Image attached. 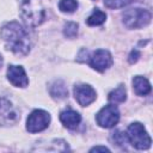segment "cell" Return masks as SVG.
Instances as JSON below:
<instances>
[{
    "label": "cell",
    "instance_id": "2",
    "mask_svg": "<svg viewBox=\"0 0 153 153\" xmlns=\"http://www.w3.org/2000/svg\"><path fill=\"white\" fill-rule=\"evenodd\" d=\"M47 0H23L20 4V14L29 26H38L47 18Z\"/></svg>",
    "mask_w": 153,
    "mask_h": 153
},
{
    "label": "cell",
    "instance_id": "16",
    "mask_svg": "<svg viewBox=\"0 0 153 153\" xmlns=\"http://www.w3.org/2000/svg\"><path fill=\"white\" fill-rule=\"evenodd\" d=\"M78 7V1L76 0H61L59 2V8L62 12H74Z\"/></svg>",
    "mask_w": 153,
    "mask_h": 153
},
{
    "label": "cell",
    "instance_id": "11",
    "mask_svg": "<svg viewBox=\"0 0 153 153\" xmlns=\"http://www.w3.org/2000/svg\"><path fill=\"white\" fill-rule=\"evenodd\" d=\"M60 121L62 122V124H63L65 127H67V128H69V129H74V128H76V126L80 123L81 116H80L76 111H74V110H72V109H68V110H65V111L61 112V115H60Z\"/></svg>",
    "mask_w": 153,
    "mask_h": 153
},
{
    "label": "cell",
    "instance_id": "7",
    "mask_svg": "<svg viewBox=\"0 0 153 153\" xmlns=\"http://www.w3.org/2000/svg\"><path fill=\"white\" fill-rule=\"evenodd\" d=\"M19 120V114L6 98H0V126H12Z\"/></svg>",
    "mask_w": 153,
    "mask_h": 153
},
{
    "label": "cell",
    "instance_id": "9",
    "mask_svg": "<svg viewBox=\"0 0 153 153\" xmlns=\"http://www.w3.org/2000/svg\"><path fill=\"white\" fill-rule=\"evenodd\" d=\"M73 92H74V97H75L76 102L81 106L90 105L96 99V91L90 85H86V84L75 85Z\"/></svg>",
    "mask_w": 153,
    "mask_h": 153
},
{
    "label": "cell",
    "instance_id": "21",
    "mask_svg": "<svg viewBox=\"0 0 153 153\" xmlns=\"http://www.w3.org/2000/svg\"><path fill=\"white\" fill-rule=\"evenodd\" d=\"M99 151L100 152H110V149L104 147V146H96V147L91 148V152H99Z\"/></svg>",
    "mask_w": 153,
    "mask_h": 153
},
{
    "label": "cell",
    "instance_id": "12",
    "mask_svg": "<svg viewBox=\"0 0 153 153\" xmlns=\"http://www.w3.org/2000/svg\"><path fill=\"white\" fill-rule=\"evenodd\" d=\"M133 87L136 94L139 96H146L151 92V84L149 81L141 75H136L133 79Z\"/></svg>",
    "mask_w": 153,
    "mask_h": 153
},
{
    "label": "cell",
    "instance_id": "10",
    "mask_svg": "<svg viewBox=\"0 0 153 153\" xmlns=\"http://www.w3.org/2000/svg\"><path fill=\"white\" fill-rule=\"evenodd\" d=\"M7 78H8L10 82L17 87H25L29 84V79L26 76V73H25L24 68L20 66H14V65L8 66Z\"/></svg>",
    "mask_w": 153,
    "mask_h": 153
},
{
    "label": "cell",
    "instance_id": "13",
    "mask_svg": "<svg viewBox=\"0 0 153 153\" xmlns=\"http://www.w3.org/2000/svg\"><path fill=\"white\" fill-rule=\"evenodd\" d=\"M49 92H50V96L53 98H55V99H63V98H66L68 96L67 86L62 80H55L50 85Z\"/></svg>",
    "mask_w": 153,
    "mask_h": 153
},
{
    "label": "cell",
    "instance_id": "6",
    "mask_svg": "<svg viewBox=\"0 0 153 153\" xmlns=\"http://www.w3.org/2000/svg\"><path fill=\"white\" fill-rule=\"evenodd\" d=\"M97 123L103 128H112L120 120V111L115 105H105L96 116Z\"/></svg>",
    "mask_w": 153,
    "mask_h": 153
},
{
    "label": "cell",
    "instance_id": "14",
    "mask_svg": "<svg viewBox=\"0 0 153 153\" xmlns=\"http://www.w3.org/2000/svg\"><path fill=\"white\" fill-rule=\"evenodd\" d=\"M109 100L112 102V103H122L126 100L127 98V91H126V87L123 85H120L117 88H115L114 91H111L109 93Z\"/></svg>",
    "mask_w": 153,
    "mask_h": 153
},
{
    "label": "cell",
    "instance_id": "22",
    "mask_svg": "<svg viewBox=\"0 0 153 153\" xmlns=\"http://www.w3.org/2000/svg\"><path fill=\"white\" fill-rule=\"evenodd\" d=\"M2 62H4V60H2V56L0 55V68H1V66H2Z\"/></svg>",
    "mask_w": 153,
    "mask_h": 153
},
{
    "label": "cell",
    "instance_id": "17",
    "mask_svg": "<svg viewBox=\"0 0 153 153\" xmlns=\"http://www.w3.org/2000/svg\"><path fill=\"white\" fill-rule=\"evenodd\" d=\"M63 33L66 37L68 38H73L76 36L78 33V24L74 23V22H68L65 24V27H63Z\"/></svg>",
    "mask_w": 153,
    "mask_h": 153
},
{
    "label": "cell",
    "instance_id": "5",
    "mask_svg": "<svg viewBox=\"0 0 153 153\" xmlns=\"http://www.w3.org/2000/svg\"><path fill=\"white\" fill-rule=\"evenodd\" d=\"M50 123V115L44 110L32 111L26 121V129L30 133H38L48 128Z\"/></svg>",
    "mask_w": 153,
    "mask_h": 153
},
{
    "label": "cell",
    "instance_id": "3",
    "mask_svg": "<svg viewBox=\"0 0 153 153\" xmlns=\"http://www.w3.org/2000/svg\"><path fill=\"white\" fill-rule=\"evenodd\" d=\"M127 136H128V141L137 149H147L149 148L152 142L145 127L139 122L131 123L128 127Z\"/></svg>",
    "mask_w": 153,
    "mask_h": 153
},
{
    "label": "cell",
    "instance_id": "19",
    "mask_svg": "<svg viewBox=\"0 0 153 153\" xmlns=\"http://www.w3.org/2000/svg\"><path fill=\"white\" fill-rule=\"evenodd\" d=\"M131 0H104V4L109 8H120L128 5Z\"/></svg>",
    "mask_w": 153,
    "mask_h": 153
},
{
    "label": "cell",
    "instance_id": "8",
    "mask_svg": "<svg viewBox=\"0 0 153 153\" xmlns=\"http://www.w3.org/2000/svg\"><path fill=\"white\" fill-rule=\"evenodd\" d=\"M88 63L93 69L98 72H104L112 65V56L108 50L98 49L94 53H92V55L88 59Z\"/></svg>",
    "mask_w": 153,
    "mask_h": 153
},
{
    "label": "cell",
    "instance_id": "15",
    "mask_svg": "<svg viewBox=\"0 0 153 153\" xmlns=\"http://www.w3.org/2000/svg\"><path fill=\"white\" fill-rule=\"evenodd\" d=\"M106 19V14L100 11V10H94L93 13L87 18V24L91 26H96V25H100L105 22Z\"/></svg>",
    "mask_w": 153,
    "mask_h": 153
},
{
    "label": "cell",
    "instance_id": "4",
    "mask_svg": "<svg viewBox=\"0 0 153 153\" xmlns=\"http://www.w3.org/2000/svg\"><path fill=\"white\" fill-rule=\"evenodd\" d=\"M151 22V13L143 8H130L123 13V24L128 29H139Z\"/></svg>",
    "mask_w": 153,
    "mask_h": 153
},
{
    "label": "cell",
    "instance_id": "1",
    "mask_svg": "<svg viewBox=\"0 0 153 153\" xmlns=\"http://www.w3.org/2000/svg\"><path fill=\"white\" fill-rule=\"evenodd\" d=\"M6 48L17 55H26L31 49V41L27 31L17 22L5 24L0 31Z\"/></svg>",
    "mask_w": 153,
    "mask_h": 153
},
{
    "label": "cell",
    "instance_id": "20",
    "mask_svg": "<svg viewBox=\"0 0 153 153\" xmlns=\"http://www.w3.org/2000/svg\"><path fill=\"white\" fill-rule=\"evenodd\" d=\"M139 57H140V53H139L136 49H134V50L130 53V55H129V62H130V63H135V62L139 60Z\"/></svg>",
    "mask_w": 153,
    "mask_h": 153
},
{
    "label": "cell",
    "instance_id": "18",
    "mask_svg": "<svg viewBox=\"0 0 153 153\" xmlns=\"http://www.w3.org/2000/svg\"><path fill=\"white\" fill-rule=\"evenodd\" d=\"M112 140L116 145L118 146H124V143H128V136L126 133H122L121 130H117L115 133H112Z\"/></svg>",
    "mask_w": 153,
    "mask_h": 153
}]
</instances>
